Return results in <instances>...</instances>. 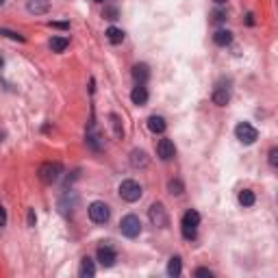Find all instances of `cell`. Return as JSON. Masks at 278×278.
<instances>
[{
  "label": "cell",
  "instance_id": "ffe728a7",
  "mask_svg": "<svg viewBox=\"0 0 278 278\" xmlns=\"http://www.w3.org/2000/svg\"><path fill=\"white\" fill-rule=\"evenodd\" d=\"M94 274H96L94 261H91L89 256H87V259H83V263H81V276H83V278H91Z\"/></svg>",
  "mask_w": 278,
  "mask_h": 278
},
{
  "label": "cell",
  "instance_id": "2e32d148",
  "mask_svg": "<svg viewBox=\"0 0 278 278\" xmlns=\"http://www.w3.org/2000/svg\"><path fill=\"white\" fill-rule=\"evenodd\" d=\"M68 44H70V39L68 37H61V35H57V37H52L50 39V50L52 52H63L65 48H68Z\"/></svg>",
  "mask_w": 278,
  "mask_h": 278
},
{
  "label": "cell",
  "instance_id": "f1b7e54d",
  "mask_svg": "<svg viewBox=\"0 0 278 278\" xmlns=\"http://www.w3.org/2000/svg\"><path fill=\"white\" fill-rule=\"evenodd\" d=\"M196 276H207V278H211L213 274H211L207 267H200V269H196Z\"/></svg>",
  "mask_w": 278,
  "mask_h": 278
},
{
  "label": "cell",
  "instance_id": "603a6c76",
  "mask_svg": "<svg viewBox=\"0 0 278 278\" xmlns=\"http://www.w3.org/2000/svg\"><path fill=\"white\" fill-rule=\"evenodd\" d=\"M170 194L181 196L183 194V183L181 181H170Z\"/></svg>",
  "mask_w": 278,
  "mask_h": 278
},
{
  "label": "cell",
  "instance_id": "4fadbf2b",
  "mask_svg": "<svg viewBox=\"0 0 278 278\" xmlns=\"http://www.w3.org/2000/svg\"><path fill=\"white\" fill-rule=\"evenodd\" d=\"M148 76H150V72H148V65L146 63H139L133 68V78L137 81V85H144L146 81H148Z\"/></svg>",
  "mask_w": 278,
  "mask_h": 278
},
{
  "label": "cell",
  "instance_id": "9c48e42d",
  "mask_svg": "<svg viewBox=\"0 0 278 278\" xmlns=\"http://www.w3.org/2000/svg\"><path fill=\"white\" fill-rule=\"evenodd\" d=\"M96 256H98V261H100L102 267H111L117 261V254H115V250L111 246H100V248H98V252H96Z\"/></svg>",
  "mask_w": 278,
  "mask_h": 278
},
{
  "label": "cell",
  "instance_id": "d6986e66",
  "mask_svg": "<svg viewBox=\"0 0 278 278\" xmlns=\"http://www.w3.org/2000/svg\"><path fill=\"white\" fill-rule=\"evenodd\" d=\"M181 272H183L181 256H172L170 263H168V274H170V276H181Z\"/></svg>",
  "mask_w": 278,
  "mask_h": 278
},
{
  "label": "cell",
  "instance_id": "e0dca14e",
  "mask_svg": "<svg viewBox=\"0 0 278 278\" xmlns=\"http://www.w3.org/2000/svg\"><path fill=\"white\" fill-rule=\"evenodd\" d=\"M213 42H215L217 46H228L230 42H233V33L220 29V31H217L215 35H213Z\"/></svg>",
  "mask_w": 278,
  "mask_h": 278
},
{
  "label": "cell",
  "instance_id": "4316f807",
  "mask_svg": "<svg viewBox=\"0 0 278 278\" xmlns=\"http://www.w3.org/2000/svg\"><path fill=\"white\" fill-rule=\"evenodd\" d=\"M224 20H226V13H224V11H215L213 13V22H224Z\"/></svg>",
  "mask_w": 278,
  "mask_h": 278
},
{
  "label": "cell",
  "instance_id": "3957f363",
  "mask_svg": "<svg viewBox=\"0 0 278 278\" xmlns=\"http://www.w3.org/2000/svg\"><path fill=\"white\" fill-rule=\"evenodd\" d=\"M120 230L124 237L135 239V237H139V233H142V222H139L137 215H124L120 222Z\"/></svg>",
  "mask_w": 278,
  "mask_h": 278
},
{
  "label": "cell",
  "instance_id": "52a82bcc",
  "mask_svg": "<svg viewBox=\"0 0 278 278\" xmlns=\"http://www.w3.org/2000/svg\"><path fill=\"white\" fill-rule=\"evenodd\" d=\"M148 217H150V222L155 224V226H159V228H165L168 226V211H165V207L161 202H155L152 207L148 209Z\"/></svg>",
  "mask_w": 278,
  "mask_h": 278
},
{
  "label": "cell",
  "instance_id": "836d02e7",
  "mask_svg": "<svg viewBox=\"0 0 278 278\" xmlns=\"http://www.w3.org/2000/svg\"><path fill=\"white\" fill-rule=\"evenodd\" d=\"M94 3H104V0H94Z\"/></svg>",
  "mask_w": 278,
  "mask_h": 278
},
{
  "label": "cell",
  "instance_id": "83f0119b",
  "mask_svg": "<svg viewBox=\"0 0 278 278\" xmlns=\"http://www.w3.org/2000/svg\"><path fill=\"white\" fill-rule=\"evenodd\" d=\"M5 224H7V211L3 204H0V226H5Z\"/></svg>",
  "mask_w": 278,
  "mask_h": 278
},
{
  "label": "cell",
  "instance_id": "44dd1931",
  "mask_svg": "<svg viewBox=\"0 0 278 278\" xmlns=\"http://www.w3.org/2000/svg\"><path fill=\"white\" fill-rule=\"evenodd\" d=\"M254 200H256L254 191H250V189H243L241 194H239V204H241V207H252Z\"/></svg>",
  "mask_w": 278,
  "mask_h": 278
},
{
  "label": "cell",
  "instance_id": "7a4b0ae2",
  "mask_svg": "<svg viewBox=\"0 0 278 278\" xmlns=\"http://www.w3.org/2000/svg\"><path fill=\"white\" fill-rule=\"evenodd\" d=\"M61 163H42V168H39V181L46 183V185H52V183H57L59 181V176H61Z\"/></svg>",
  "mask_w": 278,
  "mask_h": 278
},
{
  "label": "cell",
  "instance_id": "5bb4252c",
  "mask_svg": "<svg viewBox=\"0 0 278 278\" xmlns=\"http://www.w3.org/2000/svg\"><path fill=\"white\" fill-rule=\"evenodd\" d=\"M148 128H150L155 135H161L163 130H165V120H163L161 115H150V117H148Z\"/></svg>",
  "mask_w": 278,
  "mask_h": 278
},
{
  "label": "cell",
  "instance_id": "8fae6325",
  "mask_svg": "<svg viewBox=\"0 0 278 278\" xmlns=\"http://www.w3.org/2000/svg\"><path fill=\"white\" fill-rule=\"evenodd\" d=\"M228 100H230L228 87H224V85H217L215 91H213V102L217 104V107H224V104H228Z\"/></svg>",
  "mask_w": 278,
  "mask_h": 278
},
{
  "label": "cell",
  "instance_id": "7c38bea8",
  "mask_svg": "<svg viewBox=\"0 0 278 278\" xmlns=\"http://www.w3.org/2000/svg\"><path fill=\"white\" fill-rule=\"evenodd\" d=\"M130 100H133V104H139V107H144V104L148 102V89H146L144 85H137V87L130 91Z\"/></svg>",
  "mask_w": 278,
  "mask_h": 278
},
{
  "label": "cell",
  "instance_id": "4dcf8cb0",
  "mask_svg": "<svg viewBox=\"0 0 278 278\" xmlns=\"http://www.w3.org/2000/svg\"><path fill=\"white\" fill-rule=\"evenodd\" d=\"M50 26H57V29H68V22H50Z\"/></svg>",
  "mask_w": 278,
  "mask_h": 278
},
{
  "label": "cell",
  "instance_id": "8992f818",
  "mask_svg": "<svg viewBox=\"0 0 278 278\" xmlns=\"http://www.w3.org/2000/svg\"><path fill=\"white\" fill-rule=\"evenodd\" d=\"M235 135H237V139H239L241 144H246V146H250V144H254L256 139H259V130H256L252 124H248V122H241V124H237V128H235Z\"/></svg>",
  "mask_w": 278,
  "mask_h": 278
},
{
  "label": "cell",
  "instance_id": "e575fe53",
  "mask_svg": "<svg viewBox=\"0 0 278 278\" xmlns=\"http://www.w3.org/2000/svg\"><path fill=\"white\" fill-rule=\"evenodd\" d=\"M0 5H5V0H0Z\"/></svg>",
  "mask_w": 278,
  "mask_h": 278
},
{
  "label": "cell",
  "instance_id": "d4e9b609",
  "mask_svg": "<svg viewBox=\"0 0 278 278\" xmlns=\"http://www.w3.org/2000/svg\"><path fill=\"white\" fill-rule=\"evenodd\" d=\"M269 165H272V168H276V165H278V148L269 150Z\"/></svg>",
  "mask_w": 278,
  "mask_h": 278
},
{
  "label": "cell",
  "instance_id": "5b68a950",
  "mask_svg": "<svg viewBox=\"0 0 278 278\" xmlns=\"http://www.w3.org/2000/svg\"><path fill=\"white\" fill-rule=\"evenodd\" d=\"M87 213L94 224H104V222H109V217H111V209H109V204H104V202H91Z\"/></svg>",
  "mask_w": 278,
  "mask_h": 278
},
{
  "label": "cell",
  "instance_id": "277c9868",
  "mask_svg": "<svg viewBox=\"0 0 278 278\" xmlns=\"http://www.w3.org/2000/svg\"><path fill=\"white\" fill-rule=\"evenodd\" d=\"M142 185H139L137 181H122L120 185V196H122V200H126V202H137L139 198H142Z\"/></svg>",
  "mask_w": 278,
  "mask_h": 278
},
{
  "label": "cell",
  "instance_id": "1f68e13d",
  "mask_svg": "<svg viewBox=\"0 0 278 278\" xmlns=\"http://www.w3.org/2000/svg\"><path fill=\"white\" fill-rule=\"evenodd\" d=\"M215 3H217V5H222V3H226V0H215Z\"/></svg>",
  "mask_w": 278,
  "mask_h": 278
},
{
  "label": "cell",
  "instance_id": "7402d4cb",
  "mask_svg": "<svg viewBox=\"0 0 278 278\" xmlns=\"http://www.w3.org/2000/svg\"><path fill=\"white\" fill-rule=\"evenodd\" d=\"M109 122H111V128H113V137H115V139H120V137L124 135L120 117H117V115H113V113H111V115H109Z\"/></svg>",
  "mask_w": 278,
  "mask_h": 278
},
{
  "label": "cell",
  "instance_id": "ac0fdd59",
  "mask_svg": "<svg viewBox=\"0 0 278 278\" xmlns=\"http://www.w3.org/2000/svg\"><path fill=\"white\" fill-rule=\"evenodd\" d=\"M104 35H107V39H109L111 44H122L124 42V33L120 29H115V26H109Z\"/></svg>",
  "mask_w": 278,
  "mask_h": 278
},
{
  "label": "cell",
  "instance_id": "9a60e30c",
  "mask_svg": "<svg viewBox=\"0 0 278 278\" xmlns=\"http://www.w3.org/2000/svg\"><path fill=\"white\" fill-rule=\"evenodd\" d=\"M130 165L133 168H146L148 165V155L144 150H133L130 152Z\"/></svg>",
  "mask_w": 278,
  "mask_h": 278
},
{
  "label": "cell",
  "instance_id": "30bf717a",
  "mask_svg": "<svg viewBox=\"0 0 278 278\" xmlns=\"http://www.w3.org/2000/svg\"><path fill=\"white\" fill-rule=\"evenodd\" d=\"M26 9H29L31 13H35V16H44V13H48L50 3L48 0H29Z\"/></svg>",
  "mask_w": 278,
  "mask_h": 278
},
{
  "label": "cell",
  "instance_id": "484cf974",
  "mask_svg": "<svg viewBox=\"0 0 278 278\" xmlns=\"http://www.w3.org/2000/svg\"><path fill=\"white\" fill-rule=\"evenodd\" d=\"M104 18H107V20H117V9H115V7L104 9Z\"/></svg>",
  "mask_w": 278,
  "mask_h": 278
},
{
  "label": "cell",
  "instance_id": "cb8c5ba5",
  "mask_svg": "<svg viewBox=\"0 0 278 278\" xmlns=\"http://www.w3.org/2000/svg\"><path fill=\"white\" fill-rule=\"evenodd\" d=\"M0 35L9 37V39H16V42H24V37L20 33H13V31H7V29H0Z\"/></svg>",
  "mask_w": 278,
  "mask_h": 278
},
{
  "label": "cell",
  "instance_id": "6da1fadb",
  "mask_svg": "<svg viewBox=\"0 0 278 278\" xmlns=\"http://www.w3.org/2000/svg\"><path fill=\"white\" fill-rule=\"evenodd\" d=\"M198 224H200V213H198L196 209H189L187 213L183 215V222H181V230H183L185 239H196Z\"/></svg>",
  "mask_w": 278,
  "mask_h": 278
},
{
  "label": "cell",
  "instance_id": "ba28073f",
  "mask_svg": "<svg viewBox=\"0 0 278 278\" xmlns=\"http://www.w3.org/2000/svg\"><path fill=\"white\" fill-rule=\"evenodd\" d=\"M157 155L161 161H170V159L176 157V148H174V142H170V139H159L157 144Z\"/></svg>",
  "mask_w": 278,
  "mask_h": 278
},
{
  "label": "cell",
  "instance_id": "f546056e",
  "mask_svg": "<svg viewBox=\"0 0 278 278\" xmlns=\"http://www.w3.org/2000/svg\"><path fill=\"white\" fill-rule=\"evenodd\" d=\"M35 220H37V217H35V211H29V224H31V226H35Z\"/></svg>",
  "mask_w": 278,
  "mask_h": 278
},
{
  "label": "cell",
  "instance_id": "d6a6232c",
  "mask_svg": "<svg viewBox=\"0 0 278 278\" xmlns=\"http://www.w3.org/2000/svg\"><path fill=\"white\" fill-rule=\"evenodd\" d=\"M3 63H5V61H3V57H0V68H3Z\"/></svg>",
  "mask_w": 278,
  "mask_h": 278
}]
</instances>
